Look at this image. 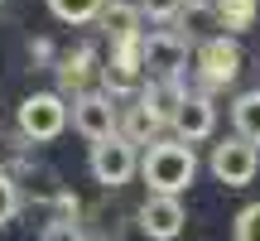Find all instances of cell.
I'll return each instance as SVG.
<instances>
[{"label": "cell", "instance_id": "2e32d148", "mask_svg": "<svg viewBox=\"0 0 260 241\" xmlns=\"http://www.w3.org/2000/svg\"><path fill=\"white\" fill-rule=\"evenodd\" d=\"M232 126H236L241 140H251L260 149V87H251V92H241L232 102Z\"/></svg>", "mask_w": 260, "mask_h": 241}, {"label": "cell", "instance_id": "7402d4cb", "mask_svg": "<svg viewBox=\"0 0 260 241\" xmlns=\"http://www.w3.org/2000/svg\"><path fill=\"white\" fill-rule=\"evenodd\" d=\"M29 58H34V63H44V68H53V44H48V39H34V44H29Z\"/></svg>", "mask_w": 260, "mask_h": 241}, {"label": "cell", "instance_id": "7c38bea8", "mask_svg": "<svg viewBox=\"0 0 260 241\" xmlns=\"http://www.w3.org/2000/svg\"><path fill=\"white\" fill-rule=\"evenodd\" d=\"M183 97H188L183 77H145V82H140V92H135V102L154 116L159 130H164V126H174V111L183 106Z\"/></svg>", "mask_w": 260, "mask_h": 241}, {"label": "cell", "instance_id": "ac0fdd59", "mask_svg": "<svg viewBox=\"0 0 260 241\" xmlns=\"http://www.w3.org/2000/svg\"><path fill=\"white\" fill-rule=\"evenodd\" d=\"M19 184L10 178V169H0V232H5L10 222H15V213H19Z\"/></svg>", "mask_w": 260, "mask_h": 241}, {"label": "cell", "instance_id": "277c9868", "mask_svg": "<svg viewBox=\"0 0 260 241\" xmlns=\"http://www.w3.org/2000/svg\"><path fill=\"white\" fill-rule=\"evenodd\" d=\"M207 169H212L217 184L246 188V184H255V174H260V149L251 145V140H241V135H226V140H217V145H212Z\"/></svg>", "mask_w": 260, "mask_h": 241}, {"label": "cell", "instance_id": "5bb4252c", "mask_svg": "<svg viewBox=\"0 0 260 241\" xmlns=\"http://www.w3.org/2000/svg\"><path fill=\"white\" fill-rule=\"evenodd\" d=\"M96 19L106 29V44H135V39H145V19H140V10L130 0H106Z\"/></svg>", "mask_w": 260, "mask_h": 241}, {"label": "cell", "instance_id": "8fae6325", "mask_svg": "<svg viewBox=\"0 0 260 241\" xmlns=\"http://www.w3.org/2000/svg\"><path fill=\"white\" fill-rule=\"evenodd\" d=\"M217 130V106L207 92H188L183 106L174 111V140H183V145H198V140H212Z\"/></svg>", "mask_w": 260, "mask_h": 241}, {"label": "cell", "instance_id": "d6986e66", "mask_svg": "<svg viewBox=\"0 0 260 241\" xmlns=\"http://www.w3.org/2000/svg\"><path fill=\"white\" fill-rule=\"evenodd\" d=\"M130 5H135L140 19H149V24H174V15H178L183 0H130Z\"/></svg>", "mask_w": 260, "mask_h": 241}, {"label": "cell", "instance_id": "30bf717a", "mask_svg": "<svg viewBox=\"0 0 260 241\" xmlns=\"http://www.w3.org/2000/svg\"><path fill=\"white\" fill-rule=\"evenodd\" d=\"M135 222H140V232H145L149 241H178V236H183V227H188L183 198H159V193H149L145 203H140Z\"/></svg>", "mask_w": 260, "mask_h": 241}, {"label": "cell", "instance_id": "6da1fadb", "mask_svg": "<svg viewBox=\"0 0 260 241\" xmlns=\"http://www.w3.org/2000/svg\"><path fill=\"white\" fill-rule=\"evenodd\" d=\"M135 174L149 184V193H159V198H183L188 188H193V178H198V149L183 145V140H174V135H169V140L159 135V140H149V145H145Z\"/></svg>", "mask_w": 260, "mask_h": 241}, {"label": "cell", "instance_id": "4fadbf2b", "mask_svg": "<svg viewBox=\"0 0 260 241\" xmlns=\"http://www.w3.org/2000/svg\"><path fill=\"white\" fill-rule=\"evenodd\" d=\"M169 29H174V34H183L188 48L203 44V39H212V34H222V29H217V10H212V0H183Z\"/></svg>", "mask_w": 260, "mask_h": 241}, {"label": "cell", "instance_id": "52a82bcc", "mask_svg": "<svg viewBox=\"0 0 260 241\" xmlns=\"http://www.w3.org/2000/svg\"><path fill=\"white\" fill-rule=\"evenodd\" d=\"M140 68H145V77H183L188 39L174 34V29H145V39H140Z\"/></svg>", "mask_w": 260, "mask_h": 241}, {"label": "cell", "instance_id": "7a4b0ae2", "mask_svg": "<svg viewBox=\"0 0 260 241\" xmlns=\"http://www.w3.org/2000/svg\"><path fill=\"white\" fill-rule=\"evenodd\" d=\"M241 63H246L241 39H232V34H212L203 44H193V68H198V82H203L207 97L217 87H232L241 77Z\"/></svg>", "mask_w": 260, "mask_h": 241}, {"label": "cell", "instance_id": "ffe728a7", "mask_svg": "<svg viewBox=\"0 0 260 241\" xmlns=\"http://www.w3.org/2000/svg\"><path fill=\"white\" fill-rule=\"evenodd\" d=\"M232 241H260V203H246L232 222Z\"/></svg>", "mask_w": 260, "mask_h": 241}, {"label": "cell", "instance_id": "8992f818", "mask_svg": "<svg viewBox=\"0 0 260 241\" xmlns=\"http://www.w3.org/2000/svg\"><path fill=\"white\" fill-rule=\"evenodd\" d=\"M145 82V68H140V39L135 44H111V53L102 58V73H96V87H102L111 102H125V97L140 92Z\"/></svg>", "mask_w": 260, "mask_h": 241}, {"label": "cell", "instance_id": "603a6c76", "mask_svg": "<svg viewBox=\"0 0 260 241\" xmlns=\"http://www.w3.org/2000/svg\"><path fill=\"white\" fill-rule=\"evenodd\" d=\"M255 24H260V19H255Z\"/></svg>", "mask_w": 260, "mask_h": 241}, {"label": "cell", "instance_id": "5b68a950", "mask_svg": "<svg viewBox=\"0 0 260 241\" xmlns=\"http://www.w3.org/2000/svg\"><path fill=\"white\" fill-rule=\"evenodd\" d=\"M87 169H92V178L102 188H125L130 178H135V169H140V149L130 145V140H121V135H106V140L92 145Z\"/></svg>", "mask_w": 260, "mask_h": 241}, {"label": "cell", "instance_id": "e0dca14e", "mask_svg": "<svg viewBox=\"0 0 260 241\" xmlns=\"http://www.w3.org/2000/svg\"><path fill=\"white\" fill-rule=\"evenodd\" d=\"M44 5H48V15H53L58 24L82 29V24H92V19L102 15V5H106V0H44Z\"/></svg>", "mask_w": 260, "mask_h": 241}, {"label": "cell", "instance_id": "9c48e42d", "mask_svg": "<svg viewBox=\"0 0 260 241\" xmlns=\"http://www.w3.org/2000/svg\"><path fill=\"white\" fill-rule=\"evenodd\" d=\"M68 120H73V130L87 140V145H96V140L116 135V102L102 92V87H92V92L73 97V106H68Z\"/></svg>", "mask_w": 260, "mask_h": 241}, {"label": "cell", "instance_id": "3957f363", "mask_svg": "<svg viewBox=\"0 0 260 241\" xmlns=\"http://www.w3.org/2000/svg\"><path fill=\"white\" fill-rule=\"evenodd\" d=\"M15 126H19V140L29 145H48L68 130V97L58 92H29L15 111Z\"/></svg>", "mask_w": 260, "mask_h": 241}, {"label": "cell", "instance_id": "44dd1931", "mask_svg": "<svg viewBox=\"0 0 260 241\" xmlns=\"http://www.w3.org/2000/svg\"><path fill=\"white\" fill-rule=\"evenodd\" d=\"M39 241H92V236H87L73 217H53V222L44 227V236H39Z\"/></svg>", "mask_w": 260, "mask_h": 241}, {"label": "cell", "instance_id": "ba28073f", "mask_svg": "<svg viewBox=\"0 0 260 241\" xmlns=\"http://www.w3.org/2000/svg\"><path fill=\"white\" fill-rule=\"evenodd\" d=\"M96 73H102V53L96 44H73L53 58V77H58V97H82L96 87Z\"/></svg>", "mask_w": 260, "mask_h": 241}, {"label": "cell", "instance_id": "9a60e30c", "mask_svg": "<svg viewBox=\"0 0 260 241\" xmlns=\"http://www.w3.org/2000/svg\"><path fill=\"white\" fill-rule=\"evenodd\" d=\"M212 10H217V29L232 39L255 29V19H260V0H212Z\"/></svg>", "mask_w": 260, "mask_h": 241}]
</instances>
